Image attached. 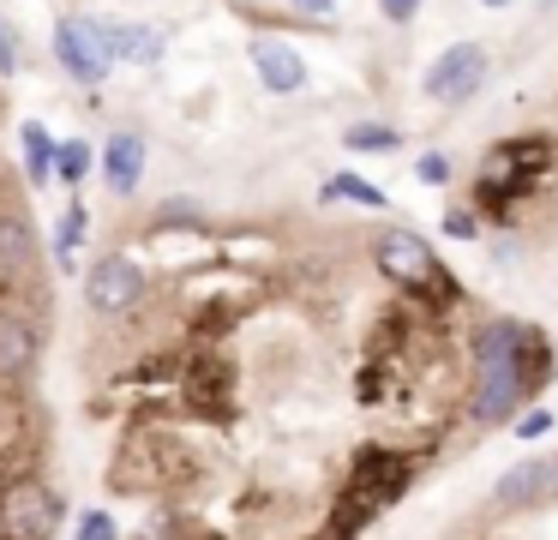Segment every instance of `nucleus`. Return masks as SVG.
<instances>
[{
    "mask_svg": "<svg viewBox=\"0 0 558 540\" xmlns=\"http://www.w3.org/2000/svg\"><path fill=\"white\" fill-rule=\"evenodd\" d=\"M553 348H546L541 331L517 319H498V324H481L474 336V384H469V415L481 427H498L510 420V408L522 403L529 391H541L553 379Z\"/></svg>",
    "mask_w": 558,
    "mask_h": 540,
    "instance_id": "obj_1",
    "label": "nucleus"
},
{
    "mask_svg": "<svg viewBox=\"0 0 558 540\" xmlns=\"http://www.w3.org/2000/svg\"><path fill=\"white\" fill-rule=\"evenodd\" d=\"M373 252H378V271H385L402 295H414V300H457V276H445V264L433 259V247H426L414 228H390V235H378Z\"/></svg>",
    "mask_w": 558,
    "mask_h": 540,
    "instance_id": "obj_2",
    "label": "nucleus"
},
{
    "mask_svg": "<svg viewBox=\"0 0 558 540\" xmlns=\"http://www.w3.org/2000/svg\"><path fill=\"white\" fill-rule=\"evenodd\" d=\"M54 528H61V499L43 480H19L0 499V535L7 540H54Z\"/></svg>",
    "mask_w": 558,
    "mask_h": 540,
    "instance_id": "obj_3",
    "label": "nucleus"
},
{
    "mask_svg": "<svg viewBox=\"0 0 558 540\" xmlns=\"http://www.w3.org/2000/svg\"><path fill=\"white\" fill-rule=\"evenodd\" d=\"M54 60H61L66 79H78V84H102L109 67H114L109 36H102V24H90V19H61L54 24Z\"/></svg>",
    "mask_w": 558,
    "mask_h": 540,
    "instance_id": "obj_4",
    "label": "nucleus"
},
{
    "mask_svg": "<svg viewBox=\"0 0 558 540\" xmlns=\"http://www.w3.org/2000/svg\"><path fill=\"white\" fill-rule=\"evenodd\" d=\"M145 300V271H138V259H126V252H109V259H97L90 264V276H85V307L90 312H126V307H138Z\"/></svg>",
    "mask_w": 558,
    "mask_h": 540,
    "instance_id": "obj_5",
    "label": "nucleus"
},
{
    "mask_svg": "<svg viewBox=\"0 0 558 540\" xmlns=\"http://www.w3.org/2000/svg\"><path fill=\"white\" fill-rule=\"evenodd\" d=\"M414 480V463L402 451H385V444H366V451H354V468H349V492H361V499H373L378 511H385L390 499H402V487Z\"/></svg>",
    "mask_w": 558,
    "mask_h": 540,
    "instance_id": "obj_6",
    "label": "nucleus"
},
{
    "mask_svg": "<svg viewBox=\"0 0 558 540\" xmlns=\"http://www.w3.org/2000/svg\"><path fill=\"white\" fill-rule=\"evenodd\" d=\"M481 84H486V48L481 43L445 48V55L433 60V72H426V96H433V103H445V108L469 103Z\"/></svg>",
    "mask_w": 558,
    "mask_h": 540,
    "instance_id": "obj_7",
    "label": "nucleus"
},
{
    "mask_svg": "<svg viewBox=\"0 0 558 540\" xmlns=\"http://www.w3.org/2000/svg\"><path fill=\"white\" fill-rule=\"evenodd\" d=\"M253 67H258V84H265V91H277V96L306 91V60L294 55L289 43H270V36H258V43H253Z\"/></svg>",
    "mask_w": 558,
    "mask_h": 540,
    "instance_id": "obj_8",
    "label": "nucleus"
},
{
    "mask_svg": "<svg viewBox=\"0 0 558 540\" xmlns=\"http://www.w3.org/2000/svg\"><path fill=\"white\" fill-rule=\"evenodd\" d=\"M138 180H145V139L138 132H114L102 144V187L114 199H126V192H138Z\"/></svg>",
    "mask_w": 558,
    "mask_h": 540,
    "instance_id": "obj_9",
    "label": "nucleus"
},
{
    "mask_svg": "<svg viewBox=\"0 0 558 540\" xmlns=\"http://www.w3.org/2000/svg\"><path fill=\"white\" fill-rule=\"evenodd\" d=\"M37 367V331L19 319H0V384H19Z\"/></svg>",
    "mask_w": 558,
    "mask_h": 540,
    "instance_id": "obj_10",
    "label": "nucleus"
},
{
    "mask_svg": "<svg viewBox=\"0 0 558 540\" xmlns=\"http://www.w3.org/2000/svg\"><path fill=\"white\" fill-rule=\"evenodd\" d=\"M102 36H109V55L114 60H138V67L162 60V36L145 31V24H102Z\"/></svg>",
    "mask_w": 558,
    "mask_h": 540,
    "instance_id": "obj_11",
    "label": "nucleus"
},
{
    "mask_svg": "<svg viewBox=\"0 0 558 540\" xmlns=\"http://www.w3.org/2000/svg\"><path fill=\"white\" fill-rule=\"evenodd\" d=\"M19 144H25V175H31V187H49L54 180V156H61V144L49 139V132L31 120L25 132H19Z\"/></svg>",
    "mask_w": 558,
    "mask_h": 540,
    "instance_id": "obj_12",
    "label": "nucleus"
},
{
    "mask_svg": "<svg viewBox=\"0 0 558 540\" xmlns=\"http://www.w3.org/2000/svg\"><path fill=\"white\" fill-rule=\"evenodd\" d=\"M534 492L546 499V463H522V468H510V475L498 480V504H529Z\"/></svg>",
    "mask_w": 558,
    "mask_h": 540,
    "instance_id": "obj_13",
    "label": "nucleus"
},
{
    "mask_svg": "<svg viewBox=\"0 0 558 540\" xmlns=\"http://www.w3.org/2000/svg\"><path fill=\"white\" fill-rule=\"evenodd\" d=\"M90 168H102V163H97V151H90L85 139H66V144H61V156H54V180L78 187V180H85Z\"/></svg>",
    "mask_w": 558,
    "mask_h": 540,
    "instance_id": "obj_14",
    "label": "nucleus"
},
{
    "mask_svg": "<svg viewBox=\"0 0 558 540\" xmlns=\"http://www.w3.org/2000/svg\"><path fill=\"white\" fill-rule=\"evenodd\" d=\"M330 199H354V204H366V211H385V192H378L373 180H361V175L325 180V204H330Z\"/></svg>",
    "mask_w": 558,
    "mask_h": 540,
    "instance_id": "obj_15",
    "label": "nucleus"
},
{
    "mask_svg": "<svg viewBox=\"0 0 558 540\" xmlns=\"http://www.w3.org/2000/svg\"><path fill=\"white\" fill-rule=\"evenodd\" d=\"M85 223H90V216H85V204H66L61 228H54V259H61V264L78 252V240H85Z\"/></svg>",
    "mask_w": 558,
    "mask_h": 540,
    "instance_id": "obj_16",
    "label": "nucleus"
},
{
    "mask_svg": "<svg viewBox=\"0 0 558 540\" xmlns=\"http://www.w3.org/2000/svg\"><path fill=\"white\" fill-rule=\"evenodd\" d=\"M342 144H349V151H397L402 132L397 127H349V132H342Z\"/></svg>",
    "mask_w": 558,
    "mask_h": 540,
    "instance_id": "obj_17",
    "label": "nucleus"
},
{
    "mask_svg": "<svg viewBox=\"0 0 558 540\" xmlns=\"http://www.w3.org/2000/svg\"><path fill=\"white\" fill-rule=\"evenodd\" d=\"M73 540H114V516L109 511H85V516H78V535Z\"/></svg>",
    "mask_w": 558,
    "mask_h": 540,
    "instance_id": "obj_18",
    "label": "nucleus"
},
{
    "mask_svg": "<svg viewBox=\"0 0 558 540\" xmlns=\"http://www.w3.org/2000/svg\"><path fill=\"white\" fill-rule=\"evenodd\" d=\"M414 175H421L426 187H445V180H450V156H445V151H426V156H421V168H414Z\"/></svg>",
    "mask_w": 558,
    "mask_h": 540,
    "instance_id": "obj_19",
    "label": "nucleus"
},
{
    "mask_svg": "<svg viewBox=\"0 0 558 540\" xmlns=\"http://www.w3.org/2000/svg\"><path fill=\"white\" fill-rule=\"evenodd\" d=\"M553 432V415L546 408H529V415H517V439H546Z\"/></svg>",
    "mask_w": 558,
    "mask_h": 540,
    "instance_id": "obj_20",
    "label": "nucleus"
},
{
    "mask_svg": "<svg viewBox=\"0 0 558 540\" xmlns=\"http://www.w3.org/2000/svg\"><path fill=\"white\" fill-rule=\"evenodd\" d=\"M421 7H426V0H378V12H385L390 24H409V19H421Z\"/></svg>",
    "mask_w": 558,
    "mask_h": 540,
    "instance_id": "obj_21",
    "label": "nucleus"
},
{
    "mask_svg": "<svg viewBox=\"0 0 558 540\" xmlns=\"http://www.w3.org/2000/svg\"><path fill=\"white\" fill-rule=\"evenodd\" d=\"M474 228H481V223H474L469 211H445V235L450 240H474Z\"/></svg>",
    "mask_w": 558,
    "mask_h": 540,
    "instance_id": "obj_22",
    "label": "nucleus"
},
{
    "mask_svg": "<svg viewBox=\"0 0 558 540\" xmlns=\"http://www.w3.org/2000/svg\"><path fill=\"white\" fill-rule=\"evenodd\" d=\"M19 67V48H13V31H7V19H0V72Z\"/></svg>",
    "mask_w": 558,
    "mask_h": 540,
    "instance_id": "obj_23",
    "label": "nucleus"
},
{
    "mask_svg": "<svg viewBox=\"0 0 558 540\" xmlns=\"http://www.w3.org/2000/svg\"><path fill=\"white\" fill-rule=\"evenodd\" d=\"M294 12H306V19H330L337 12V0H289Z\"/></svg>",
    "mask_w": 558,
    "mask_h": 540,
    "instance_id": "obj_24",
    "label": "nucleus"
},
{
    "mask_svg": "<svg viewBox=\"0 0 558 540\" xmlns=\"http://www.w3.org/2000/svg\"><path fill=\"white\" fill-rule=\"evenodd\" d=\"M546 499H558V456L546 463Z\"/></svg>",
    "mask_w": 558,
    "mask_h": 540,
    "instance_id": "obj_25",
    "label": "nucleus"
},
{
    "mask_svg": "<svg viewBox=\"0 0 558 540\" xmlns=\"http://www.w3.org/2000/svg\"><path fill=\"white\" fill-rule=\"evenodd\" d=\"M486 7H510V0H486Z\"/></svg>",
    "mask_w": 558,
    "mask_h": 540,
    "instance_id": "obj_26",
    "label": "nucleus"
}]
</instances>
